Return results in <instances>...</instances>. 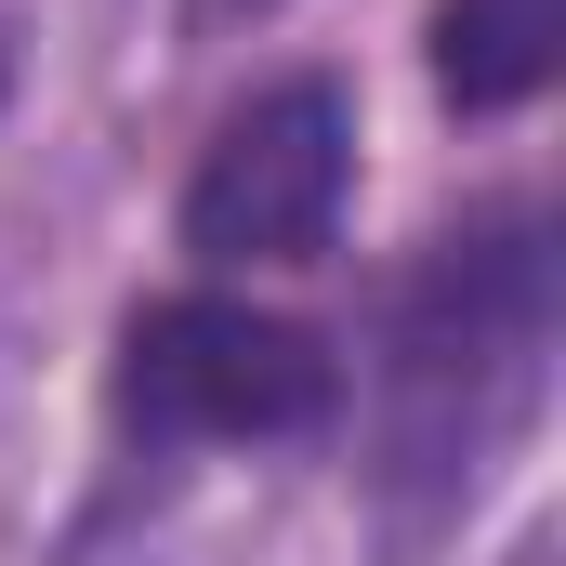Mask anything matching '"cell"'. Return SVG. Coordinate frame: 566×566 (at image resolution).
Returning a JSON list of instances; mask_svg holds the SVG:
<instances>
[{"label": "cell", "mask_w": 566, "mask_h": 566, "mask_svg": "<svg viewBox=\"0 0 566 566\" xmlns=\"http://www.w3.org/2000/svg\"><path fill=\"white\" fill-rule=\"evenodd\" d=\"M198 13H264V0H198Z\"/></svg>", "instance_id": "5b68a950"}, {"label": "cell", "mask_w": 566, "mask_h": 566, "mask_svg": "<svg viewBox=\"0 0 566 566\" xmlns=\"http://www.w3.org/2000/svg\"><path fill=\"white\" fill-rule=\"evenodd\" d=\"M343 409V356L264 316V303H145L133 343H119V434L133 448H185V434H316Z\"/></svg>", "instance_id": "7a4b0ae2"}, {"label": "cell", "mask_w": 566, "mask_h": 566, "mask_svg": "<svg viewBox=\"0 0 566 566\" xmlns=\"http://www.w3.org/2000/svg\"><path fill=\"white\" fill-rule=\"evenodd\" d=\"M541 343H554V224L541 211L448 224L382 316V474L409 501L474 488L488 434L541 382Z\"/></svg>", "instance_id": "6da1fadb"}, {"label": "cell", "mask_w": 566, "mask_h": 566, "mask_svg": "<svg viewBox=\"0 0 566 566\" xmlns=\"http://www.w3.org/2000/svg\"><path fill=\"white\" fill-rule=\"evenodd\" d=\"M554 66H566V0H448L434 13V93L461 119L527 106Z\"/></svg>", "instance_id": "277c9868"}, {"label": "cell", "mask_w": 566, "mask_h": 566, "mask_svg": "<svg viewBox=\"0 0 566 566\" xmlns=\"http://www.w3.org/2000/svg\"><path fill=\"white\" fill-rule=\"evenodd\" d=\"M343 185H356V106L329 80H277L198 145L185 251L198 264H303V251H329Z\"/></svg>", "instance_id": "3957f363"}]
</instances>
